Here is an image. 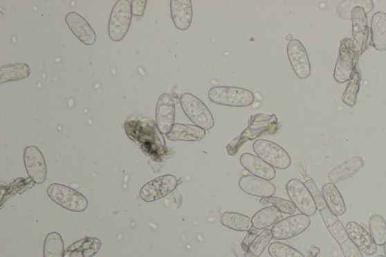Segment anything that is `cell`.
Masks as SVG:
<instances>
[{
	"mask_svg": "<svg viewBox=\"0 0 386 257\" xmlns=\"http://www.w3.org/2000/svg\"><path fill=\"white\" fill-rule=\"evenodd\" d=\"M132 19L131 4L128 0H120L112 10L109 21V36L114 41L123 39L130 28Z\"/></svg>",
	"mask_w": 386,
	"mask_h": 257,
	"instance_id": "obj_5",
	"label": "cell"
},
{
	"mask_svg": "<svg viewBox=\"0 0 386 257\" xmlns=\"http://www.w3.org/2000/svg\"><path fill=\"white\" fill-rule=\"evenodd\" d=\"M102 242L96 238L86 237L67 247L64 257H92L100 251Z\"/></svg>",
	"mask_w": 386,
	"mask_h": 257,
	"instance_id": "obj_21",
	"label": "cell"
},
{
	"mask_svg": "<svg viewBox=\"0 0 386 257\" xmlns=\"http://www.w3.org/2000/svg\"><path fill=\"white\" fill-rule=\"evenodd\" d=\"M349 239L367 256H372L377 251V245L369 232L356 222H349L346 227Z\"/></svg>",
	"mask_w": 386,
	"mask_h": 257,
	"instance_id": "obj_17",
	"label": "cell"
},
{
	"mask_svg": "<svg viewBox=\"0 0 386 257\" xmlns=\"http://www.w3.org/2000/svg\"><path fill=\"white\" fill-rule=\"evenodd\" d=\"M365 162L362 158L356 156L344 162L329 173V180L333 184L345 180L354 175L359 170L364 167Z\"/></svg>",
	"mask_w": 386,
	"mask_h": 257,
	"instance_id": "obj_23",
	"label": "cell"
},
{
	"mask_svg": "<svg viewBox=\"0 0 386 257\" xmlns=\"http://www.w3.org/2000/svg\"><path fill=\"white\" fill-rule=\"evenodd\" d=\"M232 250L237 257H246V253L242 250L241 243H236L232 247Z\"/></svg>",
	"mask_w": 386,
	"mask_h": 257,
	"instance_id": "obj_43",
	"label": "cell"
},
{
	"mask_svg": "<svg viewBox=\"0 0 386 257\" xmlns=\"http://www.w3.org/2000/svg\"><path fill=\"white\" fill-rule=\"evenodd\" d=\"M374 46L379 52L386 51V14L378 12L374 14L371 22Z\"/></svg>",
	"mask_w": 386,
	"mask_h": 257,
	"instance_id": "obj_26",
	"label": "cell"
},
{
	"mask_svg": "<svg viewBox=\"0 0 386 257\" xmlns=\"http://www.w3.org/2000/svg\"><path fill=\"white\" fill-rule=\"evenodd\" d=\"M240 163L242 167L253 176L267 180H273L275 177V169L257 155L250 153L243 154L240 158Z\"/></svg>",
	"mask_w": 386,
	"mask_h": 257,
	"instance_id": "obj_19",
	"label": "cell"
},
{
	"mask_svg": "<svg viewBox=\"0 0 386 257\" xmlns=\"http://www.w3.org/2000/svg\"><path fill=\"white\" fill-rule=\"evenodd\" d=\"M311 224L308 216L300 213L291 216L277 222L272 229L273 238L277 240H288L305 231Z\"/></svg>",
	"mask_w": 386,
	"mask_h": 257,
	"instance_id": "obj_9",
	"label": "cell"
},
{
	"mask_svg": "<svg viewBox=\"0 0 386 257\" xmlns=\"http://www.w3.org/2000/svg\"><path fill=\"white\" fill-rule=\"evenodd\" d=\"M286 189L291 202L302 213L308 217L316 213L317 207L314 198L304 182L298 179H292L288 181Z\"/></svg>",
	"mask_w": 386,
	"mask_h": 257,
	"instance_id": "obj_8",
	"label": "cell"
},
{
	"mask_svg": "<svg viewBox=\"0 0 386 257\" xmlns=\"http://www.w3.org/2000/svg\"><path fill=\"white\" fill-rule=\"evenodd\" d=\"M322 194L329 209L338 217L347 212V207L340 191L332 182L322 187Z\"/></svg>",
	"mask_w": 386,
	"mask_h": 257,
	"instance_id": "obj_25",
	"label": "cell"
},
{
	"mask_svg": "<svg viewBox=\"0 0 386 257\" xmlns=\"http://www.w3.org/2000/svg\"><path fill=\"white\" fill-rule=\"evenodd\" d=\"M356 50L353 41L349 38L341 40L337 64L335 66L333 78L339 83L350 80L355 70Z\"/></svg>",
	"mask_w": 386,
	"mask_h": 257,
	"instance_id": "obj_7",
	"label": "cell"
},
{
	"mask_svg": "<svg viewBox=\"0 0 386 257\" xmlns=\"http://www.w3.org/2000/svg\"><path fill=\"white\" fill-rule=\"evenodd\" d=\"M180 102L184 113L195 126L205 131L214 127L213 115L200 99L190 93H185L181 95Z\"/></svg>",
	"mask_w": 386,
	"mask_h": 257,
	"instance_id": "obj_3",
	"label": "cell"
},
{
	"mask_svg": "<svg viewBox=\"0 0 386 257\" xmlns=\"http://www.w3.org/2000/svg\"><path fill=\"white\" fill-rule=\"evenodd\" d=\"M205 130L195 124L176 123L166 137L172 141H199L205 136Z\"/></svg>",
	"mask_w": 386,
	"mask_h": 257,
	"instance_id": "obj_22",
	"label": "cell"
},
{
	"mask_svg": "<svg viewBox=\"0 0 386 257\" xmlns=\"http://www.w3.org/2000/svg\"><path fill=\"white\" fill-rule=\"evenodd\" d=\"M341 251L345 257H364L362 251L351 239L340 244Z\"/></svg>",
	"mask_w": 386,
	"mask_h": 257,
	"instance_id": "obj_38",
	"label": "cell"
},
{
	"mask_svg": "<svg viewBox=\"0 0 386 257\" xmlns=\"http://www.w3.org/2000/svg\"><path fill=\"white\" fill-rule=\"evenodd\" d=\"M268 251L272 257H305L295 248L280 242L271 244Z\"/></svg>",
	"mask_w": 386,
	"mask_h": 257,
	"instance_id": "obj_36",
	"label": "cell"
},
{
	"mask_svg": "<svg viewBox=\"0 0 386 257\" xmlns=\"http://www.w3.org/2000/svg\"><path fill=\"white\" fill-rule=\"evenodd\" d=\"M47 193L55 203L70 211L83 212L87 209V198L71 187L53 184L48 187Z\"/></svg>",
	"mask_w": 386,
	"mask_h": 257,
	"instance_id": "obj_4",
	"label": "cell"
},
{
	"mask_svg": "<svg viewBox=\"0 0 386 257\" xmlns=\"http://www.w3.org/2000/svg\"><path fill=\"white\" fill-rule=\"evenodd\" d=\"M282 213L273 206H268L258 211L253 217V227L257 230L267 229L282 220Z\"/></svg>",
	"mask_w": 386,
	"mask_h": 257,
	"instance_id": "obj_27",
	"label": "cell"
},
{
	"mask_svg": "<svg viewBox=\"0 0 386 257\" xmlns=\"http://www.w3.org/2000/svg\"><path fill=\"white\" fill-rule=\"evenodd\" d=\"M384 253H385V256L386 257V243L384 245Z\"/></svg>",
	"mask_w": 386,
	"mask_h": 257,
	"instance_id": "obj_44",
	"label": "cell"
},
{
	"mask_svg": "<svg viewBox=\"0 0 386 257\" xmlns=\"http://www.w3.org/2000/svg\"><path fill=\"white\" fill-rule=\"evenodd\" d=\"M208 97L212 103L232 107H246L255 102L250 91L237 87L217 86L209 91Z\"/></svg>",
	"mask_w": 386,
	"mask_h": 257,
	"instance_id": "obj_2",
	"label": "cell"
},
{
	"mask_svg": "<svg viewBox=\"0 0 386 257\" xmlns=\"http://www.w3.org/2000/svg\"><path fill=\"white\" fill-rule=\"evenodd\" d=\"M248 140V138L241 135L233 139L231 142L226 146V151H228V154L230 155H236L240 148L247 142Z\"/></svg>",
	"mask_w": 386,
	"mask_h": 257,
	"instance_id": "obj_39",
	"label": "cell"
},
{
	"mask_svg": "<svg viewBox=\"0 0 386 257\" xmlns=\"http://www.w3.org/2000/svg\"><path fill=\"white\" fill-rule=\"evenodd\" d=\"M376 257H385V256H384L383 255H379V256H376Z\"/></svg>",
	"mask_w": 386,
	"mask_h": 257,
	"instance_id": "obj_45",
	"label": "cell"
},
{
	"mask_svg": "<svg viewBox=\"0 0 386 257\" xmlns=\"http://www.w3.org/2000/svg\"><path fill=\"white\" fill-rule=\"evenodd\" d=\"M356 6H360L365 8L367 14L371 12L374 8V2L371 0H356V1H343L338 7L339 15L342 19H351V12Z\"/></svg>",
	"mask_w": 386,
	"mask_h": 257,
	"instance_id": "obj_34",
	"label": "cell"
},
{
	"mask_svg": "<svg viewBox=\"0 0 386 257\" xmlns=\"http://www.w3.org/2000/svg\"><path fill=\"white\" fill-rule=\"evenodd\" d=\"M156 124L163 135L172 131L175 121V104L172 97L163 94L159 97L156 111Z\"/></svg>",
	"mask_w": 386,
	"mask_h": 257,
	"instance_id": "obj_14",
	"label": "cell"
},
{
	"mask_svg": "<svg viewBox=\"0 0 386 257\" xmlns=\"http://www.w3.org/2000/svg\"><path fill=\"white\" fill-rule=\"evenodd\" d=\"M221 222L223 226L239 231H248L253 228L252 220L239 213L225 212L221 215Z\"/></svg>",
	"mask_w": 386,
	"mask_h": 257,
	"instance_id": "obj_28",
	"label": "cell"
},
{
	"mask_svg": "<svg viewBox=\"0 0 386 257\" xmlns=\"http://www.w3.org/2000/svg\"><path fill=\"white\" fill-rule=\"evenodd\" d=\"M273 238L272 230L264 229L261 234H259L254 240L252 245L249 247V250L246 253V257H259L261 255L268 244L271 242Z\"/></svg>",
	"mask_w": 386,
	"mask_h": 257,
	"instance_id": "obj_32",
	"label": "cell"
},
{
	"mask_svg": "<svg viewBox=\"0 0 386 257\" xmlns=\"http://www.w3.org/2000/svg\"><path fill=\"white\" fill-rule=\"evenodd\" d=\"M24 161L28 175L38 184H44L47 175L46 164L43 153L35 146L24 149Z\"/></svg>",
	"mask_w": 386,
	"mask_h": 257,
	"instance_id": "obj_13",
	"label": "cell"
},
{
	"mask_svg": "<svg viewBox=\"0 0 386 257\" xmlns=\"http://www.w3.org/2000/svg\"><path fill=\"white\" fill-rule=\"evenodd\" d=\"M318 211L322 216L327 229H329L336 242L341 244L349 238L346 228L344 227L338 216L332 213L329 207L327 206Z\"/></svg>",
	"mask_w": 386,
	"mask_h": 257,
	"instance_id": "obj_24",
	"label": "cell"
},
{
	"mask_svg": "<svg viewBox=\"0 0 386 257\" xmlns=\"http://www.w3.org/2000/svg\"><path fill=\"white\" fill-rule=\"evenodd\" d=\"M260 203L264 205L273 206L275 209H278L281 213L285 214H293L295 213L297 207L292 202L285 200V199L278 197H268L263 198L260 200Z\"/></svg>",
	"mask_w": 386,
	"mask_h": 257,
	"instance_id": "obj_35",
	"label": "cell"
},
{
	"mask_svg": "<svg viewBox=\"0 0 386 257\" xmlns=\"http://www.w3.org/2000/svg\"><path fill=\"white\" fill-rule=\"evenodd\" d=\"M280 128L275 115H256L249 120V127L242 132L241 136L254 140L264 134H275Z\"/></svg>",
	"mask_w": 386,
	"mask_h": 257,
	"instance_id": "obj_15",
	"label": "cell"
},
{
	"mask_svg": "<svg viewBox=\"0 0 386 257\" xmlns=\"http://www.w3.org/2000/svg\"><path fill=\"white\" fill-rule=\"evenodd\" d=\"M360 81H362V76L358 71L354 70L342 96V102L349 106L353 107L356 104Z\"/></svg>",
	"mask_w": 386,
	"mask_h": 257,
	"instance_id": "obj_33",
	"label": "cell"
},
{
	"mask_svg": "<svg viewBox=\"0 0 386 257\" xmlns=\"http://www.w3.org/2000/svg\"><path fill=\"white\" fill-rule=\"evenodd\" d=\"M65 21L71 30L84 44L91 46L95 44L96 35L90 24L77 12L66 15Z\"/></svg>",
	"mask_w": 386,
	"mask_h": 257,
	"instance_id": "obj_18",
	"label": "cell"
},
{
	"mask_svg": "<svg viewBox=\"0 0 386 257\" xmlns=\"http://www.w3.org/2000/svg\"><path fill=\"white\" fill-rule=\"evenodd\" d=\"M304 184L309 190L310 193L312 194L316 204L318 211H320V209H324V207L327 206L324 200L322 192H321L320 188L318 187L313 179L308 180L307 181H306Z\"/></svg>",
	"mask_w": 386,
	"mask_h": 257,
	"instance_id": "obj_37",
	"label": "cell"
},
{
	"mask_svg": "<svg viewBox=\"0 0 386 257\" xmlns=\"http://www.w3.org/2000/svg\"><path fill=\"white\" fill-rule=\"evenodd\" d=\"M253 149L255 153L273 168L285 170L290 167L291 159L285 149L272 141L267 140H257Z\"/></svg>",
	"mask_w": 386,
	"mask_h": 257,
	"instance_id": "obj_6",
	"label": "cell"
},
{
	"mask_svg": "<svg viewBox=\"0 0 386 257\" xmlns=\"http://www.w3.org/2000/svg\"><path fill=\"white\" fill-rule=\"evenodd\" d=\"M352 21V36L355 39V48L358 55H362L369 46L367 16L365 8L356 6L351 12Z\"/></svg>",
	"mask_w": 386,
	"mask_h": 257,
	"instance_id": "obj_11",
	"label": "cell"
},
{
	"mask_svg": "<svg viewBox=\"0 0 386 257\" xmlns=\"http://www.w3.org/2000/svg\"><path fill=\"white\" fill-rule=\"evenodd\" d=\"M239 185L243 192L262 198L272 197L276 193V188L270 180L253 175L243 176Z\"/></svg>",
	"mask_w": 386,
	"mask_h": 257,
	"instance_id": "obj_16",
	"label": "cell"
},
{
	"mask_svg": "<svg viewBox=\"0 0 386 257\" xmlns=\"http://www.w3.org/2000/svg\"><path fill=\"white\" fill-rule=\"evenodd\" d=\"M307 254V257H321L320 249L313 245L309 247Z\"/></svg>",
	"mask_w": 386,
	"mask_h": 257,
	"instance_id": "obj_42",
	"label": "cell"
},
{
	"mask_svg": "<svg viewBox=\"0 0 386 257\" xmlns=\"http://www.w3.org/2000/svg\"><path fill=\"white\" fill-rule=\"evenodd\" d=\"M64 243L57 232H51L45 240L44 257H64Z\"/></svg>",
	"mask_w": 386,
	"mask_h": 257,
	"instance_id": "obj_30",
	"label": "cell"
},
{
	"mask_svg": "<svg viewBox=\"0 0 386 257\" xmlns=\"http://www.w3.org/2000/svg\"><path fill=\"white\" fill-rule=\"evenodd\" d=\"M30 68L26 64H15L0 68V82L19 81L30 76Z\"/></svg>",
	"mask_w": 386,
	"mask_h": 257,
	"instance_id": "obj_29",
	"label": "cell"
},
{
	"mask_svg": "<svg viewBox=\"0 0 386 257\" xmlns=\"http://www.w3.org/2000/svg\"><path fill=\"white\" fill-rule=\"evenodd\" d=\"M125 130L134 142L140 144L142 152L154 161L164 162L174 154L167 147L163 135L153 120L131 116L125 122Z\"/></svg>",
	"mask_w": 386,
	"mask_h": 257,
	"instance_id": "obj_1",
	"label": "cell"
},
{
	"mask_svg": "<svg viewBox=\"0 0 386 257\" xmlns=\"http://www.w3.org/2000/svg\"><path fill=\"white\" fill-rule=\"evenodd\" d=\"M257 236L258 231L256 229H251L248 231L246 237L241 243L242 250L244 251L245 253L248 251L250 246L252 245Z\"/></svg>",
	"mask_w": 386,
	"mask_h": 257,
	"instance_id": "obj_40",
	"label": "cell"
},
{
	"mask_svg": "<svg viewBox=\"0 0 386 257\" xmlns=\"http://www.w3.org/2000/svg\"><path fill=\"white\" fill-rule=\"evenodd\" d=\"M370 234L377 246H384L386 243V222L380 214H374L369 220Z\"/></svg>",
	"mask_w": 386,
	"mask_h": 257,
	"instance_id": "obj_31",
	"label": "cell"
},
{
	"mask_svg": "<svg viewBox=\"0 0 386 257\" xmlns=\"http://www.w3.org/2000/svg\"><path fill=\"white\" fill-rule=\"evenodd\" d=\"M287 52L292 68L297 77L302 79L309 77L311 75V65L303 44L298 39L291 40Z\"/></svg>",
	"mask_w": 386,
	"mask_h": 257,
	"instance_id": "obj_12",
	"label": "cell"
},
{
	"mask_svg": "<svg viewBox=\"0 0 386 257\" xmlns=\"http://www.w3.org/2000/svg\"><path fill=\"white\" fill-rule=\"evenodd\" d=\"M147 1H132L131 11L132 15L136 17H142L145 11Z\"/></svg>",
	"mask_w": 386,
	"mask_h": 257,
	"instance_id": "obj_41",
	"label": "cell"
},
{
	"mask_svg": "<svg viewBox=\"0 0 386 257\" xmlns=\"http://www.w3.org/2000/svg\"><path fill=\"white\" fill-rule=\"evenodd\" d=\"M171 13L176 28L180 30L190 28L192 20V5L190 0H172Z\"/></svg>",
	"mask_w": 386,
	"mask_h": 257,
	"instance_id": "obj_20",
	"label": "cell"
},
{
	"mask_svg": "<svg viewBox=\"0 0 386 257\" xmlns=\"http://www.w3.org/2000/svg\"><path fill=\"white\" fill-rule=\"evenodd\" d=\"M177 178L167 174L149 181L140 191V198L146 202H152L169 195L178 187Z\"/></svg>",
	"mask_w": 386,
	"mask_h": 257,
	"instance_id": "obj_10",
	"label": "cell"
}]
</instances>
